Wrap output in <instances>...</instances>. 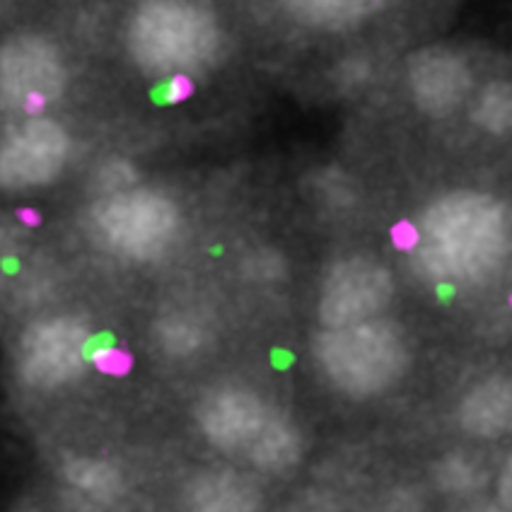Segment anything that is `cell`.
Returning a JSON list of instances; mask_svg holds the SVG:
<instances>
[{"label": "cell", "instance_id": "6da1fadb", "mask_svg": "<svg viewBox=\"0 0 512 512\" xmlns=\"http://www.w3.org/2000/svg\"><path fill=\"white\" fill-rule=\"evenodd\" d=\"M510 254V211L481 191H452L423 213L416 264L442 285H481L503 269Z\"/></svg>", "mask_w": 512, "mask_h": 512}, {"label": "cell", "instance_id": "7a4b0ae2", "mask_svg": "<svg viewBox=\"0 0 512 512\" xmlns=\"http://www.w3.org/2000/svg\"><path fill=\"white\" fill-rule=\"evenodd\" d=\"M196 421L203 438L230 457L264 471H285L300 462L298 428L244 387H218L201 399Z\"/></svg>", "mask_w": 512, "mask_h": 512}, {"label": "cell", "instance_id": "3957f363", "mask_svg": "<svg viewBox=\"0 0 512 512\" xmlns=\"http://www.w3.org/2000/svg\"><path fill=\"white\" fill-rule=\"evenodd\" d=\"M218 49V22L196 0H145L128 25L133 61L157 78L199 71Z\"/></svg>", "mask_w": 512, "mask_h": 512}, {"label": "cell", "instance_id": "277c9868", "mask_svg": "<svg viewBox=\"0 0 512 512\" xmlns=\"http://www.w3.org/2000/svg\"><path fill=\"white\" fill-rule=\"evenodd\" d=\"M314 358L324 377L356 399L387 392L409 368V346L401 331L384 319L324 327L314 339Z\"/></svg>", "mask_w": 512, "mask_h": 512}, {"label": "cell", "instance_id": "5b68a950", "mask_svg": "<svg viewBox=\"0 0 512 512\" xmlns=\"http://www.w3.org/2000/svg\"><path fill=\"white\" fill-rule=\"evenodd\" d=\"M179 211L172 199L153 189L109 191L92 208V230L109 252L131 261L167 254L179 235Z\"/></svg>", "mask_w": 512, "mask_h": 512}, {"label": "cell", "instance_id": "8992f818", "mask_svg": "<svg viewBox=\"0 0 512 512\" xmlns=\"http://www.w3.org/2000/svg\"><path fill=\"white\" fill-rule=\"evenodd\" d=\"M66 66L61 51L39 34H20L0 46V104L42 114L63 95Z\"/></svg>", "mask_w": 512, "mask_h": 512}, {"label": "cell", "instance_id": "52a82bcc", "mask_svg": "<svg viewBox=\"0 0 512 512\" xmlns=\"http://www.w3.org/2000/svg\"><path fill=\"white\" fill-rule=\"evenodd\" d=\"M87 329L78 319L51 317L25 329L17 351L20 377L34 389H58L80 377L87 363Z\"/></svg>", "mask_w": 512, "mask_h": 512}, {"label": "cell", "instance_id": "ba28073f", "mask_svg": "<svg viewBox=\"0 0 512 512\" xmlns=\"http://www.w3.org/2000/svg\"><path fill=\"white\" fill-rule=\"evenodd\" d=\"M71 138L49 116H29L0 143V189L27 191L51 184L66 167Z\"/></svg>", "mask_w": 512, "mask_h": 512}, {"label": "cell", "instance_id": "9c48e42d", "mask_svg": "<svg viewBox=\"0 0 512 512\" xmlns=\"http://www.w3.org/2000/svg\"><path fill=\"white\" fill-rule=\"evenodd\" d=\"M394 295L392 273L380 261L353 256L329 269L319 290L317 314L324 327L375 319L387 310Z\"/></svg>", "mask_w": 512, "mask_h": 512}, {"label": "cell", "instance_id": "30bf717a", "mask_svg": "<svg viewBox=\"0 0 512 512\" xmlns=\"http://www.w3.org/2000/svg\"><path fill=\"white\" fill-rule=\"evenodd\" d=\"M409 87L418 109L430 116H447L469 100L474 75L455 51L433 46L411 58Z\"/></svg>", "mask_w": 512, "mask_h": 512}, {"label": "cell", "instance_id": "8fae6325", "mask_svg": "<svg viewBox=\"0 0 512 512\" xmlns=\"http://www.w3.org/2000/svg\"><path fill=\"white\" fill-rule=\"evenodd\" d=\"M459 426L481 440L503 438L512 426V384L505 375H491L464 394Z\"/></svg>", "mask_w": 512, "mask_h": 512}, {"label": "cell", "instance_id": "7c38bea8", "mask_svg": "<svg viewBox=\"0 0 512 512\" xmlns=\"http://www.w3.org/2000/svg\"><path fill=\"white\" fill-rule=\"evenodd\" d=\"M186 508L196 512H252L261 505L259 491L249 479L232 471H206L184 491Z\"/></svg>", "mask_w": 512, "mask_h": 512}, {"label": "cell", "instance_id": "4fadbf2b", "mask_svg": "<svg viewBox=\"0 0 512 512\" xmlns=\"http://www.w3.org/2000/svg\"><path fill=\"white\" fill-rule=\"evenodd\" d=\"M63 479L66 484L83 493L97 503H114L116 498L124 496V476L114 464L104 459L92 457H73L63 467Z\"/></svg>", "mask_w": 512, "mask_h": 512}, {"label": "cell", "instance_id": "5bb4252c", "mask_svg": "<svg viewBox=\"0 0 512 512\" xmlns=\"http://www.w3.org/2000/svg\"><path fill=\"white\" fill-rule=\"evenodd\" d=\"M295 20L310 27L343 29L363 20L380 0H281Z\"/></svg>", "mask_w": 512, "mask_h": 512}, {"label": "cell", "instance_id": "9a60e30c", "mask_svg": "<svg viewBox=\"0 0 512 512\" xmlns=\"http://www.w3.org/2000/svg\"><path fill=\"white\" fill-rule=\"evenodd\" d=\"M155 341L162 353L172 358H189L199 353L208 341L206 327L184 312H174L162 317L155 327Z\"/></svg>", "mask_w": 512, "mask_h": 512}, {"label": "cell", "instance_id": "2e32d148", "mask_svg": "<svg viewBox=\"0 0 512 512\" xmlns=\"http://www.w3.org/2000/svg\"><path fill=\"white\" fill-rule=\"evenodd\" d=\"M471 119L491 136H505L512 126V90L505 80L486 85L474 102Z\"/></svg>", "mask_w": 512, "mask_h": 512}, {"label": "cell", "instance_id": "e0dca14e", "mask_svg": "<svg viewBox=\"0 0 512 512\" xmlns=\"http://www.w3.org/2000/svg\"><path fill=\"white\" fill-rule=\"evenodd\" d=\"M479 479V471L469 459L462 457H450L440 469V481L447 491H469L471 486H476Z\"/></svg>", "mask_w": 512, "mask_h": 512}, {"label": "cell", "instance_id": "ac0fdd59", "mask_svg": "<svg viewBox=\"0 0 512 512\" xmlns=\"http://www.w3.org/2000/svg\"><path fill=\"white\" fill-rule=\"evenodd\" d=\"M136 179V172L128 162H109V165L102 167L100 172V186L104 191H119L126 189V186H133L131 182Z\"/></svg>", "mask_w": 512, "mask_h": 512}, {"label": "cell", "instance_id": "d6986e66", "mask_svg": "<svg viewBox=\"0 0 512 512\" xmlns=\"http://www.w3.org/2000/svg\"><path fill=\"white\" fill-rule=\"evenodd\" d=\"M512 474H510V467H505L503 476H500V486H498V496H500V503H503V510H510L512 505Z\"/></svg>", "mask_w": 512, "mask_h": 512}]
</instances>
